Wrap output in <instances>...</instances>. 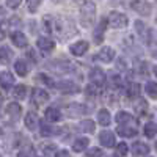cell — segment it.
Masks as SVG:
<instances>
[{
	"label": "cell",
	"mask_w": 157,
	"mask_h": 157,
	"mask_svg": "<svg viewBox=\"0 0 157 157\" xmlns=\"http://www.w3.org/2000/svg\"><path fill=\"white\" fill-rule=\"evenodd\" d=\"M88 109L83 105V104H71V105L66 109V115L69 118H75V116H80L83 113H86Z\"/></svg>",
	"instance_id": "obj_7"
},
{
	"label": "cell",
	"mask_w": 157,
	"mask_h": 157,
	"mask_svg": "<svg viewBox=\"0 0 157 157\" xmlns=\"http://www.w3.org/2000/svg\"><path fill=\"white\" fill-rule=\"evenodd\" d=\"M21 112H22V109H21L19 104H16V102H11V104H8V105H6V113L11 115L13 118H16V120L19 118Z\"/></svg>",
	"instance_id": "obj_22"
},
{
	"label": "cell",
	"mask_w": 157,
	"mask_h": 157,
	"mask_svg": "<svg viewBox=\"0 0 157 157\" xmlns=\"http://www.w3.org/2000/svg\"><path fill=\"white\" fill-rule=\"evenodd\" d=\"M96 60L102 61V63H110L113 58H115V50L112 47H102L99 50V54L94 57Z\"/></svg>",
	"instance_id": "obj_6"
},
{
	"label": "cell",
	"mask_w": 157,
	"mask_h": 157,
	"mask_svg": "<svg viewBox=\"0 0 157 157\" xmlns=\"http://www.w3.org/2000/svg\"><path fill=\"white\" fill-rule=\"evenodd\" d=\"M143 132L148 138H154V135L157 134V126L154 123H146L145 124V129H143Z\"/></svg>",
	"instance_id": "obj_25"
},
{
	"label": "cell",
	"mask_w": 157,
	"mask_h": 157,
	"mask_svg": "<svg viewBox=\"0 0 157 157\" xmlns=\"http://www.w3.org/2000/svg\"><path fill=\"white\" fill-rule=\"evenodd\" d=\"M46 118H47L49 121L57 123V121L61 120V112H60L58 109H55V107H49V109L46 110Z\"/></svg>",
	"instance_id": "obj_19"
},
{
	"label": "cell",
	"mask_w": 157,
	"mask_h": 157,
	"mask_svg": "<svg viewBox=\"0 0 157 157\" xmlns=\"http://www.w3.org/2000/svg\"><path fill=\"white\" fill-rule=\"evenodd\" d=\"M138 91H140V85L138 83H130L129 88H127V96L129 98H137Z\"/></svg>",
	"instance_id": "obj_31"
},
{
	"label": "cell",
	"mask_w": 157,
	"mask_h": 157,
	"mask_svg": "<svg viewBox=\"0 0 157 157\" xmlns=\"http://www.w3.org/2000/svg\"><path fill=\"white\" fill-rule=\"evenodd\" d=\"M127 154V145L126 143H120V145L116 146V155L118 157H124Z\"/></svg>",
	"instance_id": "obj_34"
},
{
	"label": "cell",
	"mask_w": 157,
	"mask_h": 157,
	"mask_svg": "<svg viewBox=\"0 0 157 157\" xmlns=\"http://www.w3.org/2000/svg\"><path fill=\"white\" fill-rule=\"evenodd\" d=\"M88 143H90V140L85 138V137L77 138V140L74 141V145H72V149H74L75 152H82V151H85V149L88 148Z\"/></svg>",
	"instance_id": "obj_20"
},
{
	"label": "cell",
	"mask_w": 157,
	"mask_h": 157,
	"mask_svg": "<svg viewBox=\"0 0 157 157\" xmlns=\"http://www.w3.org/2000/svg\"><path fill=\"white\" fill-rule=\"evenodd\" d=\"M57 148H55V145H50V146H46L44 148V152H54Z\"/></svg>",
	"instance_id": "obj_41"
},
{
	"label": "cell",
	"mask_w": 157,
	"mask_h": 157,
	"mask_svg": "<svg viewBox=\"0 0 157 157\" xmlns=\"http://www.w3.org/2000/svg\"><path fill=\"white\" fill-rule=\"evenodd\" d=\"M21 2H22V0H6V5H8V8L16 10V8L21 5Z\"/></svg>",
	"instance_id": "obj_37"
},
{
	"label": "cell",
	"mask_w": 157,
	"mask_h": 157,
	"mask_svg": "<svg viewBox=\"0 0 157 157\" xmlns=\"http://www.w3.org/2000/svg\"><path fill=\"white\" fill-rule=\"evenodd\" d=\"M118 134H120L121 137H135V135H137V129H135V127L120 126V127H118Z\"/></svg>",
	"instance_id": "obj_23"
},
{
	"label": "cell",
	"mask_w": 157,
	"mask_h": 157,
	"mask_svg": "<svg viewBox=\"0 0 157 157\" xmlns=\"http://www.w3.org/2000/svg\"><path fill=\"white\" fill-rule=\"evenodd\" d=\"M38 123H39L38 115H36L35 112H29L27 116H25V126H27L30 130H35V129L38 127Z\"/></svg>",
	"instance_id": "obj_17"
},
{
	"label": "cell",
	"mask_w": 157,
	"mask_h": 157,
	"mask_svg": "<svg viewBox=\"0 0 157 157\" xmlns=\"http://www.w3.org/2000/svg\"><path fill=\"white\" fill-rule=\"evenodd\" d=\"M36 44H38V47H39V49H41V50L44 52V54H49V52H52V50H54V47H55V43L52 41L50 38H46V36L38 38Z\"/></svg>",
	"instance_id": "obj_9"
},
{
	"label": "cell",
	"mask_w": 157,
	"mask_h": 157,
	"mask_svg": "<svg viewBox=\"0 0 157 157\" xmlns=\"http://www.w3.org/2000/svg\"><path fill=\"white\" fill-rule=\"evenodd\" d=\"M145 90H146V94L149 98H152V99L157 98V83L155 82H148L146 86H145Z\"/></svg>",
	"instance_id": "obj_27"
},
{
	"label": "cell",
	"mask_w": 157,
	"mask_h": 157,
	"mask_svg": "<svg viewBox=\"0 0 157 157\" xmlns=\"http://www.w3.org/2000/svg\"><path fill=\"white\" fill-rule=\"evenodd\" d=\"M109 24L112 25L113 29H124L127 27V24H129V19L126 14H123V13H118V11H113L110 13V16H109Z\"/></svg>",
	"instance_id": "obj_3"
},
{
	"label": "cell",
	"mask_w": 157,
	"mask_h": 157,
	"mask_svg": "<svg viewBox=\"0 0 157 157\" xmlns=\"http://www.w3.org/2000/svg\"><path fill=\"white\" fill-rule=\"evenodd\" d=\"M112 83L113 85H120L121 83V77L120 75H112Z\"/></svg>",
	"instance_id": "obj_39"
},
{
	"label": "cell",
	"mask_w": 157,
	"mask_h": 157,
	"mask_svg": "<svg viewBox=\"0 0 157 157\" xmlns=\"http://www.w3.org/2000/svg\"><path fill=\"white\" fill-rule=\"evenodd\" d=\"M135 27H137V32L146 39V43H149V41H148V32H146V29H145V24H143L141 21H137V22H135Z\"/></svg>",
	"instance_id": "obj_32"
},
{
	"label": "cell",
	"mask_w": 157,
	"mask_h": 157,
	"mask_svg": "<svg viewBox=\"0 0 157 157\" xmlns=\"http://www.w3.org/2000/svg\"><path fill=\"white\" fill-rule=\"evenodd\" d=\"M88 47H90V44H88L86 41H78V43L72 44V46L69 47V50H71V54H72V55H75V57H82V55L86 54Z\"/></svg>",
	"instance_id": "obj_11"
},
{
	"label": "cell",
	"mask_w": 157,
	"mask_h": 157,
	"mask_svg": "<svg viewBox=\"0 0 157 157\" xmlns=\"http://www.w3.org/2000/svg\"><path fill=\"white\" fill-rule=\"evenodd\" d=\"M52 32H55L63 39H68L75 35V27H74L72 21L64 19V17H57L52 21Z\"/></svg>",
	"instance_id": "obj_1"
},
{
	"label": "cell",
	"mask_w": 157,
	"mask_h": 157,
	"mask_svg": "<svg viewBox=\"0 0 157 157\" xmlns=\"http://www.w3.org/2000/svg\"><path fill=\"white\" fill-rule=\"evenodd\" d=\"M132 8H134L137 13L143 14V16H149V13H151V5L146 3L145 0H135V2L132 3Z\"/></svg>",
	"instance_id": "obj_12"
},
{
	"label": "cell",
	"mask_w": 157,
	"mask_h": 157,
	"mask_svg": "<svg viewBox=\"0 0 157 157\" xmlns=\"http://www.w3.org/2000/svg\"><path fill=\"white\" fill-rule=\"evenodd\" d=\"M86 157H102V151L99 148H91L86 151Z\"/></svg>",
	"instance_id": "obj_36"
},
{
	"label": "cell",
	"mask_w": 157,
	"mask_h": 157,
	"mask_svg": "<svg viewBox=\"0 0 157 157\" xmlns=\"http://www.w3.org/2000/svg\"><path fill=\"white\" fill-rule=\"evenodd\" d=\"M55 157H71V155H69L68 151H58V152L55 154Z\"/></svg>",
	"instance_id": "obj_40"
},
{
	"label": "cell",
	"mask_w": 157,
	"mask_h": 157,
	"mask_svg": "<svg viewBox=\"0 0 157 157\" xmlns=\"http://www.w3.org/2000/svg\"><path fill=\"white\" fill-rule=\"evenodd\" d=\"M98 121H99V124H101V126H109V124H110V121H112V118H110V112H109V110H105V109L99 110V113H98Z\"/></svg>",
	"instance_id": "obj_21"
},
{
	"label": "cell",
	"mask_w": 157,
	"mask_h": 157,
	"mask_svg": "<svg viewBox=\"0 0 157 157\" xmlns=\"http://www.w3.org/2000/svg\"><path fill=\"white\" fill-rule=\"evenodd\" d=\"M14 69H16V72H17L19 75H27V72H29V64L25 63L24 60H17V61L14 63Z\"/></svg>",
	"instance_id": "obj_24"
},
{
	"label": "cell",
	"mask_w": 157,
	"mask_h": 157,
	"mask_svg": "<svg viewBox=\"0 0 157 157\" xmlns=\"http://www.w3.org/2000/svg\"><path fill=\"white\" fill-rule=\"evenodd\" d=\"M80 6V22L83 27H91L96 16V5L90 0H74Z\"/></svg>",
	"instance_id": "obj_2"
},
{
	"label": "cell",
	"mask_w": 157,
	"mask_h": 157,
	"mask_svg": "<svg viewBox=\"0 0 157 157\" xmlns=\"http://www.w3.org/2000/svg\"><path fill=\"white\" fill-rule=\"evenodd\" d=\"M96 93H98V90H96L94 86H91V85L86 86V94H88V96H94Z\"/></svg>",
	"instance_id": "obj_38"
},
{
	"label": "cell",
	"mask_w": 157,
	"mask_h": 157,
	"mask_svg": "<svg viewBox=\"0 0 157 157\" xmlns=\"http://www.w3.org/2000/svg\"><path fill=\"white\" fill-rule=\"evenodd\" d=\"M90 78L94 85H104L105 83V74L101 68H93L90 71Z\"/></svg>",
	"instance_id": "obj_8"
},
{
	"label": "cell",
	"mask_w": 157,
	"mask_h": 157,
	"mask_svg": "<svg viewBox=\"0 0 157 157\" xmlns=\"http://www.w3.org/2000/svg\"><path fill=\"white\" fill-rule=\"evenodd\" d=\"M39 132H41L43 137H50V135H54V134H58L60 130H55V127H50V126H47V124H41Z\"/></svg>",
	"instance_id": "obj_28"
},
{
	"label": "cell",
	"mask_w": 157,
	"mask_h": 157,
	"mask_svg": "<svg viewBox=\"0 0 157 157\" xmlns=\"http://www.w3.org/2000/svg\"><path fill=\"white\" fill-rule=\"evenodd\" d=\"M11 41L16 47H27V44H29L27 36H25L22 32H13L11 33Z\"/></svg>",
	"instance_id": "obj_13"
},
{
	"label": "cell",
	"mask_w": 157,
	"mask_h": 157,
	"mask_svg": "<svg viewBox=\"0 0 157 157\" xmlns=\"http://www.w3.org/2000/svg\"><path fill=\"white\" fill-rule=\"evenodd\" d=\"M132 152L135 155H146V154H149V146L143 141H135L132 145Z\"/></svg>",
	"instance_id": "obj_16"
},
{
	"label": "cell",
	"mask_w": 157,
	"mask_h": 157,
	"mask_svg": "<svg viewBox=\"0 0 157 157\" xmlns=\"http://www.w3.org/2000/svg\"><path fill=\"white\" fill-rule=\"evenodd\" d=\"M54 88H58L61 93H66V94H74L78 93V85L72 80H61L58 83L54 85Z\"/></svg>",
	"instance_id": "obj_4"
},
{
	"label": "cell",
	"mask_w": 157,
	"mask_h": 157,
	"mask_svg": "<svg viewBox=\"0 0 157 157\" xmlns=\"http://www.w3.org/2000/svg\"><path fill=\"white\" fill-rule=\"evenodd\" d=\"M14 96L17 99H24L25 96H27V86H25V85H17L14 88Z\"/></svg>",
	"instance_id": "obj_30"
},
{
	"label": "cell",
	"mask_w": 157,
	"mask_h": 157,
	"mask_svg": "<svg viewBox=\"0 0 157 157\" xmlns=\"http://www.w3.org/2000/svg\"><path fill=\"white\" fill-rule=\"evenodd\" d=\"M13 58V52L8 46H0V63H10V60Z\"/></svg>",
	"instance_id": "obj_18"
},
{
	"label": "cell",
	"mask_w": 157,
	"mask_h": 157,
	"mask_svg": "<svg viewBox=\"0 0 157 157\" xmlns=\"http://www.w3.org/2000/svg\"><path fill=\"white\" fill-rule=\"evenodd\" d=\"M49 101V94L47 91L41 90V88H33L32 90V102L36 104V105H41V104H46Z\"/></svg>",
	"instance_id": "obj_5"
},
{
	"label": "cell",
	"mask_w": 157,
	"mask_h": 157,
	"mask_svg": "<svg viewBox=\"0 0 157 157\" xmlns=\"http://www.w3.org/2000/svg\"><path fill=\"white\" fill-rule=\"evenodd\" d=\"M130 120H132V116H130L127 112H118V113H116V123H118V124L129 123Z\"/></svg>",
	"instance_id": "obj_29"
},
{
	"label": "cell",
	"mask_w": 157,
	"mask_h": 157,
	"mask_svg": "<svg viewBox=\"0 0 157 157\" xmlns=\"http://www.w3.org/2000/svg\"><path fill=\"white\" fill-rule=\"evenodd\" d=\"M99 140H101V143L105 148H113L115 146V135H113V132H110V130H104V132H101Z\"/></svg>",
	"instance_id": "obj_14"
},
{
	"label": "cell",
	"mask_w": 157,
	"mask_h": 157,
	"mask_svg": "<svg viewBox=\"0 0 157 157\" xmlns=\"http://www.w3.org/2000/svg\"><path fill=\"white\" fill-rule=\"evenodd\" d=\"M107 24H109L107 19H102V21L99 22V25L96 27V30H94V33H93V38H94V43H96V44H101V43L104 41V32H105V29H107Z\"/></svg>",
	"instance_id": "obj_10"
},
{
	"label": "cell",
	"mask_w": 157,
	"mask_h": 157,
	"mask_svg": "<svg viewBox=\"0 0 157 157\" xmlns=\"http://www.w3.org/2000/svg\"><path fill=\"white\" fill-rule=\"evenodd\" d=\"M14 83V78H13V74L8 72V71H3L0 72V85H2L3 90H10Z\"/></svg>",
	"instance_id": "obj_15"
},
{
	"label": "cell",
	"mask_w": 157,
	"mask_h": 157,
	"mask_svg": "<svg viewBox=\"0 0 157 157\" xmlns=\"http://www.w3.org/2000/svg\"><path fill=\"white\" fill-rule=\"evenodd\" d=\"M154 74H155V77H157V66L154 68Z\"/></svg>",
	"instance_id": "obj_42"
},
{
	"label": "cell",
	"mask_w": 157,
	"mask_h": 157,
	"mask_svg": "<svg viewBox=\"0 0 157 157\" xmlns=\"http://www.w3.org/2000/svg\"><path fill=\"white\" fill-rule=\"evenodd\" d=\"M17 157H35V151H33L32 146H27V148H24V149L19 152Z\"/></svg>",
	"instance_id": "obj_35"
},
{
	"label": "cell",
	"mask_w": 157,
	"mask_h": 157,
	"mask_svg": "<svg viewBox=\"0 0 157 157\" xmlns=\"http://www.w3.org/2000/svg\"><path fill=\"white\" fill-rule=\"evenodd\" d=\"M78 129H80L82 132H94V123L91 120H85L78 124Z\"/></svg>",
	"instance_id": "obj_26"
},
{
	"label": "cell",
	"mask_w": 157,
	"mask_h": 157,
	"mask_svg": "<svg viewBox=\"0 0 157 157\" xmlns=\"http://www.w3.org/2000/svg\"><path fill=\"white\" fill-rule=\"evenodd\" d=\"M27 5H29L30 13H36L39 5H41V0H27Z\"/></svg>",
	"instance_id": "obj_33"
}]
</instances>
